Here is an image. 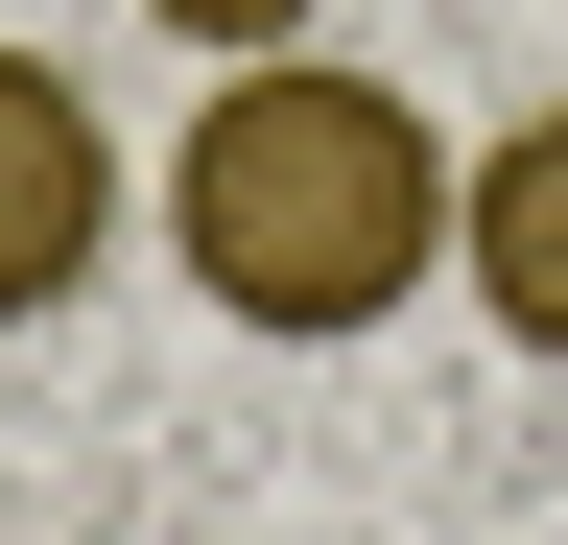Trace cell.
I'll return each instance as SVG.
<instances>
[{"instance_id":"cell-1","label":"cell","mask_w":568,"mask_h":545,"mask_svg":"<svg viewBox=\"0 0 568 545\" xmlns=\"http://www.w3.org/2000/svg\"><path fill=\"white\" fill-rule=\"evenodd\" d=\"M166 261H190V309H237V332H379L426 261H450V143H426V95L403 72H332V48H261L237 95H190V143H166Z\"/></svg>"},{"instance_id":"cell-2","label":"cell","mask_w":568,"mask_h":545,"mask_svg":"<svg viewBox=\"0 0 568 545\" xmlns=\"http://www.w3.org/2000/svg\"><path fill=\"white\" fill-rule=\"evenodd\" d=\"M95 238H119V143H95V95H71L48 48H0V332H48L71 285H95Z\"/></svg>"},{"instance_id":"cell-3","label":"cell","mask_w":568,"mask_h":545,"mask_svg":"<svg viewBox=\"0 0 568 545\" xmlns=\"http://www.w3.org/2000/svg\"><path fill=\"white\" fill-rule=\"evenodd\" d=\"M450 261H474V309L521 332V356H568V95L450 166Z\"/></svg>"},{"instance_id":"cell-4","label":"cell","mask_w":568,"mask_h":545,"mask_svg":"<svg viewBox=\"0 0 568 545\" xmlns=\"http://www.w3.org/2000/svg\"><path fill=\"white\" fill-rule=\"evenodd\" d=\"M142 24H166V48H237V72H261V48H308V0H142Z\"/></svg>"}]
</instances>
